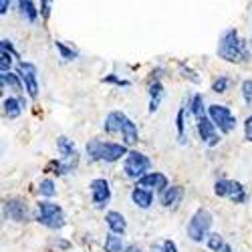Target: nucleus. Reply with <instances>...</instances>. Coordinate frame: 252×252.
<instances>
[{
	"label": "nucleus",
	"mask_w": 252,
	"mask_h": 252,
	"mask_svg": "<svg viewBox=\"0 0 252 252\" xmlns=\"http://www.w3.org/2000/svg\"><path fill=\"white\" fill-rule=\"evenodd\" d=\"M129 198H131V204H133L135 208H139V210H150V208L154 206L156 192H150V190H145V188L135 186L133 190H131V194H129Z\"/></svg>",
	"instance_id": "obj_19"
},
{
	"label": "nucleus",
	"mask_w": 252,
	"mask_h": 252,
	"mask_svg": "<svg viewBox=\"0 0 252 252\" xmlns=\"http://www.w3.org/2000/svg\"><path fill=\"white\" fill-rule=\"evenodd\" d=\"M212 224H214L212 212H210L208 208H198L192 214V218L188 220L186 234L194 244H202V242H206L208 234L212 232Z\"/></svg>",
	"instance_id": "obj_4"
},
{
	"label": "nucleus",
	"mask_w": 252,
	"mask_h": 252,
	"mask_svg": "<svg viewBox=\"0 0 252 252\" xmlns=\"http://www.w3.org/2000/svg\"><path fill=\"white\" fill-rule=\"evenodd\" d=\"M27 107V101L23 95H10V97H4L2 99V113L6 119H18L23 109Z\"/></svg>",
	"instance_id": "obj_16"
},
{
	"label": "nucleus",
	"mask_w": 252,
	"mask_h": 252,
	"mask_svg": "<svg viewBox=\"0 0 252 252\" xmlns=\"http://www.w3.org/2000/svg\"><path fill=\"white\" fill-rule=\"evenodd\" d=\"M188 111H190V115L198 121L202 119L204 115H208V107H206V103H204V95L202 93H194L190 103H188Z\"/></svg>",
	"instance_id": "obj_22"
},
{
	"label": "nucleus",
	"mask_w": 252,
	"mask_h": 252,
	"mask_svg": "<svg viewBox=\"0 0 252 252\" xmlns=\"http://www.w3.org/2000/svg\"><path fill=\"white\" fill-rule=\"evenodd\" d=\"M131 121V117H127V113H123V111H109L107 117L103 119V131L107 133V135H119L123 133L125 129V125H127Z\"/></svg>",
	"instance_id": "obj_13"
},
{
	"label": "nucleus",
	"mask_w": 252,
	"mask_h": 252,
	"mask_svg": "<svg viewBox=\"0 0 252 252\" xmlns=\"http://www.w3.org/2000/svg\"><path fill=\"white\" fill-rule=\"evenodd\" d=\"M216 55H218V59H222L224 63H230V65H246L252 57L248 43L240 36V32L234 27L226 29L220 34Z\"/></svg>",
	"instance_id": "obj_1"
},
{
	"label": "nucleus",
	"mask_w": 252,
	"mask_h": 252,
	"mask_svg": "<svg viewBox=\"0 0 252 252\" xmlns=\"http://www.w3.org/2000/svg\"><path fill=\"white\" fill-rule=\"evenodd\" d=\"M206 246H208L210 252H222L228 244H226V240H224L222 234H218V232H210L208 238H206Z\"/></svg>",
	"instance_id": "obj_28"
},
{
	"label": "nucleus",
	"mask_w": 252,
	"mask_h": 252,
	"mask_svg": "<svg viewBox=\"0 0 252 252\" xmlns=\"http://www.w3.org/2000/svg\"><path fill=\"white\" fill-rule=\"evenodd\" d=\"M34 220L45 226L49 230H63L67 226V216H65V210H63L61 204L53 202V200H38L36 208H34Z\"/></svg>",
	"instance_id": "obj_3"
},
{
	"label": "nucleus",
	"mask_w": 252,
	"mask_h": 252,
	"mask_svg": "<svg viewBox=\"0 0 252 252\" xmlns=\"http://www.w3.org/2000/svg\"><path fill=\"white\" fill-rule=\"evenodd\" d=\"M232 77H228V75H220L218 79H214L212 81V93H216V95H224V93H228V89L232 87Z\"/></svg>",
	"instance_id": "obj_29"
},
{
	"label": "nucleus",
	"mask_w": 252,
	"mask_h": 252,
	"mask_svg": "<svg viewBox=\"0 0 252 252\" xmlns=\"http://www.w3.org/2000/svg\"><path fill=\"white\" fill-rule=\"evenodd\" d=\"M148 95H150V103H148V111L150 113H158L159 105L163 101V95H165V87L161 79H152L150 85H148Z\"/></svg>",
	"instance_id": "obj_17"
},
{
	"label": "nucleus",
	"mask_w": 252,
	"mask_h": 252,
	"mask_svg": "<svg viewBox=\"0 0 252 252\" xmlns=\"http://www.w3.org/2000/svg\"><path fill=\"white\" fill-rule=\"evenodd\" d=\"M57 152H59L61 158H69V156H75L77 154V145L67 135H59L57 137Z\"/></svg>",
	"instance_id": "obj_25"
},
{
	"label": "nucleus",
	"mask_w": 252,
	"mask_h": 252,
	"mask_svg": "<svg viewBox=\"0 0 252 252\" xmlns=\"http://www.w3.org/2000/svg\"><path fill=\"white\" fill-rule=\"evenodd\" d=\"M135 186L139 188H145V190H150V192H158L161 194L167 186H170V180H167V176L163 172H148L143 178H139L135 182Z\"/></svg>",
	"instance_id": "obj_14"
},
{
	"label": "nucleus",
	"mask_w": 252,
	"mask_h": 252,
	"mask_svg": "<svg viewBox=\"0 0 252 252\" xmlns=\"http://www.w3.org/2000/svg\"><path fill=\"white\" fill-rule=\"evenodd\" d=\"M51 244H53V246H57V248H59V250H63V252L71 248V242H69V240H63L61 236L53 238V240H51Z\"/></svg>",
	"instance_id": "obj_38"
},
{
	"label": "nucleus",
	"mask_w": 252,
	"mask_h": 252,
	"mask_svg": "<svg viewBox=\"0 0 252 252\" xmlns=\"http://www.w3.org/2000/svg\"><path fill=\"white\" fill-rule=\"evenodd\" d=\"M16 10L29 25H34L40 16V8L34 4V0H16Z\"/></svg>",
	"instance_id": "obj_20"
},
{
	"label": "nucleus",
	"mask_w": 252,
	"mask_h": 252,
	"mask_svg": "<svg viewBox=\"0 0 252 252\" xmlns=\"http://www.w3.org/2000/svg\"><path fill=\"white\" fill-rule=\"evenodd\" d=\"M214 194L218 198H224V200H230L232 204H246L248 202V190L244 188V184H240L238 180H228V178H222L214 184Z\"/></svg>",
	"instance_id": "obj_8"
},
{
	"label": "nucleus",
	"mask_w": 252,
	"mask_h": 252,
	"mask_svg": "<svg viewBox=\"0 0 252 252\" xmlns=\"http://www.w3.org/2000/svg\"><path fill=\"white\" fill-rule=\"evenodd\" d=\"M208 117L212 119V123L218 127V131L222 135H228V133H232L236 129V115L234 111L228 107V105H222V103H212V105H208Z\"/></svg>",
	"instance_id": "obj_7"
},
{
	"label": "nucleus",
	"mask_w": 252,
	"mask_h": 252,
	"mask_svg": "<svg viewBox=\"0 0 252 252\" xmlns=\"http://www.w3.org/2000/svg\"><path fill=\"white\" fill-rule=\"evenodd\" d=\"M0 51H6V53H10V55H14V57L18 59V53L14 51L12 40H8V38H2V40H0Z\"/></svg>",
	"instance_id": "obj_37"
},
{
	"label": "nucleus",
	"mask_w": 252,
	"mask_h": 252,
	"mask_svg": "<svg viewBox=\"0 0 252 252\" xmlns=\"http://www.w3.org/2000/svg\"><path fill=\"white\" fill-rule=\"evenodd\" d=\"M242 127H244V139L248 143H252V115H248L242 123Z\"/></svg>",
	"instance_id": "obj_36"
},
{
	"label": "nucleus",
	"mask_w": 252,
	"mask_h": 252,
	"mask_svg": "<svg viewBox=\"0 0 252 252\" xmlns=\"http://www.w3.org/2000/svg\"><path fill=\"white\" fill-rule=\"evenodd\" d=\"M55 49H57L59 57L65 61V63H71V61H77L79 59V51L73 45L63 43V40H55Z\"/></svg>",
	"instance_id": "obj_26"
},
{
	"label": "nucleus",
	"mask_w": 252,
	"mask_h": 252,
	"mask_svg": "<svg viewBox=\"0 0 252 252\" xmlns=\"http://www.w3.org/2000/svg\"><path fill=\"white\" fill-rule=\"evenodd\" d=\"M10 8V0H0V16H6Z\"/></svg>",
	"instance_id": "obj_39"
},
{
	"label": "nucleus",
	"mask_w": 252,
	"mask_h": 252,
	"mask_svg": "<svg viewBox=\"0 0 252 252\" xmlns=\"http://www.w3.org/2000/svg\"><path fill=\"white\" fill-rule=\"evenodd\" d=\"M222 252H234V250H232V246H230V244H228V246H226V248H224Z\"/></svg>",
	"instance_id": "obj_41"
},
{
	"label": "nucleus",
	"mask_w": 252,
	"mask_h": 252,
	"mask_svg": "<svg viewBox=\"0 0 252 252\" xmlns=\"http://www.w3.org/2000/svg\"><path fill=\"white\" fill-rule=\"evenodd\" d=\"M89 194H91V204L95 210H105L109 206L113 192H111V184L105 178H95L89 182Z\"/></svg>",
	"instance_id": "obj_10"
},
{
	"label": "nucleus",
	"mask_w": 252,
	"mask_h": 252,
	"mask_svg": "<svg viewBox=\"0 0 252 252\" xmlns=\"http://www.w3.org/2000/svg\"><path fill=\"white\" fill-rule=\"evenodd\" d=\"M36 192H38V196L43 198V200H53V198L57 196V184H55V180H53V178L40 180Z\"/></svg>",
	"instance_id": "obj_27"
},
{
	"label": "nucleus",
	"mask_w": 252,
	"mask_h": 252,
	"mask_svg": "<svg viewBox=\"0 0 252 252\" xmlns=\"http://www.w3.org/2000/svg\"><path fill=\"white\" fill-rule=\"evenodd\" d=\"M103 83H105V85H115V87H119V89H127V87H131V81L123 79V77H117L115 73L105 75V77H103Z\"/></svg>",
	"instance_id": "obj_30"
},
{
	"label": "nucleus",
	"mask_w": 252,
	"mask_h": 252,
	"mask_svg": "<svg viewBox=\"0 0 252 252\" xmlns=\"http://www.w3.org/2000/svg\"><path fill=\"white\" fill-rule=\"evenodd\" d=\"M105 224H107L109 232H113V234L123 236L127 232V220H125V216L121 212H117V210H107V212H105Z\"/></svg>",
	"instance_id": "obj_18"
},
{
	"label": "nucleus",
	"mask_w": 252,
	"mask_h": 252,
	"mask_svg": "<svg viewBox=\"0 0 252 252\" xmlns=\"http://www.w3.org/2000/svg\"><path fill=\"white\" fill-rule=\"evenodd\" d=\"M240 95H242V101L244 105H252V79H244L242 85H240Z\"/></svg>",
	"instance_id": "obj_32"
},
{
	"label": "nucleus",
	"mask_w": 252,
	"mask_h": 252,
	"mask_svg": "<svg viewBox=\"0 0 252 252\" xmlns=\"http://www.w3.org/2000/svg\"><path fill=\"white\" fill-rule=\"evenodd\" d=\"M2 216H4V220L12 222V224H27L34 218V212L31 210L27 200L12 196L2 202Z\"/></svg>",
	"instance_id": "obj_6"
},
{
	"label": "nucleus",
	"mask_w": 252,
	"mask_h": 252,
	"mask_svg": "<svg viewBox=\"0 0 252 252\" xmlns=\"http://www.w3.org/2000/svg\"><path fill=\"white\" fill-rule=\"evenodd\" d=\"M0 83H2V91H6V87H8L18 97L25 93V83H23V79H20L18 73H12V71L2 73V75H0Z\"/></svg>",
	"instance_id": "obj_21"
},
{
	"label": "nucleus",
	"mask_w": 252,
	"mask_h": 252,
	"mask_svg": "<svg viewBox=\"0 0 252 252\" xmlns=\"http://www.w3.org/2000/svg\"><path fill=\"white\" fill-rule=\"evenodd\" d=\"M176 133H178V143L186 145L188 143V129H186V107H180L176 113Z\"/></svg>",
	"instance_id": "obj_24"
},
{
	"label": "nucleus",
	"mask_w": 252,
	"mask_h": 252,
	"mask_svg": "<svg viewBox=\"0 0 252 252\" xmlns=\"http://www.w3.org/2000/svg\"><path fill=\"white\" fill-rule=\"evenodd\" d=\"M123 252H143V250H141V248H139L137 244H129L127 248H125V250H123Z\"/></svg>",
	"instance_id": "obj_40"
},
{
	"label": "nucleus",
	"mask_w": 252,
	"mask_h": 252,
	"mask_svg": "<svg viewBox=\"0 0 252 252\" xmlns=\"http://www.w3.org/2000/svg\"><path fill=\"white\" fill-rule=\"evenodd\" d=\"M14 55L6 53V51H0V73H8L12 69V63H14Z\"/></svg>",
	"instance_id": "obj_33"
},
{
	"label": "nucleus",
	"mask_w": 252,
	"mask_h": 252,
	"mask_svg": "<svg viewBox=\"0 0 252 252\" xmlns=\"http://www.w3.org/2000/svg\"><path fill=\"white\" fill-rule=\"evenodd\" d=\"M156 250L158 252H178V244L174 240H170V238H165L159 244H156Z\"/></svg>",
	"instance_id": "obj_34"
},
{
	"label": "nucleus",
	"mask_w": 252,
	"mask_h": 252,
	"mask_svg": "<svg viewBox=\"0 0 252 252\" xmlns=\"http://www.w3.org/2000/svg\"><path fill=\"white\" fill-rule=\"evenodd\" d=\"M196 131H198L200 141L204 145H208V148H216V145L220 143V131L208 115H204L202 119L196 121Z\"/></svg>",
	"instance_id": "obj_11"
},
{
	"label": "nucleus",
	"mask_w": 252,
	"mask_h": 252,
	"mask_svg": "<svg viewBox=\"0 0 252 252\" xmlns=\"http://www.w3.org/2000/svg\"><path fill=\"white\" fill-rule=\"evenodd\" d=\"M81 163V156L79 152L75 156H69V158H57V159H51L49 165H47V172L49 174H55L57 178H63V176H69L73 174Z\"/></svg>",
	"instance_id": "obj_12"
},
{
	"label": "nucleus",
	"mask_w": 252,
	"mask_h": 252,
	"mask_svg": "<svg viewBox=\"0 0 252 252\" xmlns=\"http://www.w3.org/2000/svg\"><path fill=\"white\" fill-rule=\"evenodd\" d=\"M16 73L20 75V79H23V83H25V91H27L29 99L36 101L38 99V91H40L36 65H34V63H31V61H20L16 65Z\"/></svg>",
	"instance_id": "obj_9"
},
{
	"label": "nucleus",
	"mask_w": 252,
	"mask_h": 252,
	"mask_svg": "<svg viewBox=\"0 0 252 252\" xmlns=\"http://www.w3.org/2000/svg\"><path fill=\"white\" fill-rule=\"evenodd\" d=\"M152 159L145 156L143 152H137V150H129V154L125 156L123 159V176L127 180H133L137 182L139 178H143L148 172H152Z\"/></svg>",
	"instance_id": "obj_5"
},
{
	"label": "nucleus",
	"mask_w": 252,
	"mask_h": 252,
	"mask_svg": "<svg viewBox=\"0 0 252 252\" xmlns=\"http://www.w3.org/2000/svg\"><path fill=\"white\" fill-rule=\"evenodd\" d=\"M178 71H180V75H182V79H188V81H190V83H196V85H198V83L202 81L200 79V75L192 69V67H188V65H184V63H180V65H178Z\"/></svg>",
	"instance_id": "obj_31"
},
{
	"label": "nucleus",
	"mask_w": 252,
	"mask_h": 252,
	"mask_svg": "<svg viewBox=\"0 0 252 252\" xmlns=\"http://www.w3.org/2000/svg\"><path fill=\"white\" fill-rule=\"evenodd\" d=\"M129 148L121 141H105V139H89L85 145V156L89 163H115L125 159Z\"/></svg>",
	"instance_id": "obj_2"
},
{
	"label": "nucleus",
	"mask_w": 252,
	"mask_h": 252,
	"mask_svg": "<svg viewBox=\"0 0 252 252\" xmlns=\"http://www.w3.org/2000/svg\"><path fill=\"white\" fill-rule=\"evenodd\" d=\"M125 248V242H123V236H119V234H113V232H109V234H105V240H103V250L105 252H123Z\"/></svg>",
	"instance_id": "obj_23"
},
{
	"label": "nucleus",
	"mask_w": 252,
	"mask_h": 252,
	"mask_svg": "<svg viewBox=\"0 0 252 252\" xmlns=\"http://www.w3.org/2000/svg\"><path fill=\"white\" fill-rule=\"evenodd\" d=\"M184 196H186L184 186H180V184H170V186H167L165 190L159 194V204H161V208H165V210H176V208L182 204Z\"/></svg>",
	"instance_id": "obj_15"
},
{
	"label": "nucleus",
	"mask_w": 252,
	"mask_h": 252,
	"mask_svg": "<svg viewBox=\"0 0 252 252\" xmlns=\"http://www.w3.org/2000/svg\"><path fill=\"white\" fill-rule=\"evenodd\" d=\"M40 2V18L43 20H49V16H51V10H53V0H38Z\"/></svg>",
	"instance_id": "obj_35"
}]
</instances>
